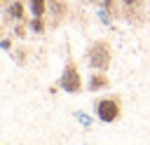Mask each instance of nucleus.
<instances>
[{
	"mask_svg": "<svg viewBox=\"0 0 150 145\" xmlns=\"http://www.w3.org/2000/svg\"><path fill=\"white\" fill-rule=\"evenodd\" d=\"M87 63L91 70H103L108 72L110 63H112V47L108 40H94L87 47Z\"/></svg>",
	"mask_w": 150,
	"mask_h": 145,
	"instance_id": "1",
	"label": "nucleus"
},
{
	"mask_svg": "<svg viewBox=\"0 0 150 145\" xmlns=\"http://www.w3.org/2000/svg\"><path fill=\"white\" fill-rule=\"evenodd\" d=\"M94 112L103 124H112V122H117L122 117V98L117 94L101 96V98L94 101Z\"/></svg>",
	"mask_w": 150,
	"mask_h": 145,
	"instance_id": "2",
	"label": "nucleus"
},
{
	"mask_svg": "<svg viewBox=\"0 0 150 145\" xmlns=\"http://www.w3.org/2000/svg\"><path fill=\"white\" fill-rule=\"evenodd\" d=\"M59 87H61L66 94H80V91L84 89V82H82V75H80V68H77V63H75L73 56L66 58V65H63V72H61Z\"/></svg>",
	"mask_w": 150,
	"mask_h": 145,
	"instance_id": "3",
	"label": "nucleus"
},
{
	"mask_svg": "<svg viewBox=\"0 0 150 145\" xmlns=\"http://www.w3.org/2000/svg\"><path fill=\"white\" fill-rule=\"evenodd\" d=\"M68 12H70L68 0H47V21H49V28H59L66 21Z\"/></svg>",
	"mask_w": 150,
	"mask_h": 145,
	"instance_id": "4",
	"label": "nucleus"
},
{
	"mask_svg": "<svg viewBox=\"0 0 150 145\" xmlns=\"http://www.w3.org/2000/svg\"><path fill=\"white\" fill-rule=\"evenodd\" d=\"M5 21L7 23H21L26 19V2L23 0H9L5 5Z\"/></svg>",
	"mask_w": 150,
	"mask_h": 145,
	"instance_id": "5",
	"label": "nucleus"
},
{
	"mask_svg": "<svg viewBox=\"0 0 150 145\" xmlns=\"http://www.w3.org/2000/svg\"><path fill=\"white\" fill-rule=\"evenodd\" d=\"M108 87H110L108 72H103V70H91V75H89V80H87V89H89V91H103V89H108Z\"/></svg>",
	"mask_w": 150,
	"mask_h": 145,
	"instance_id": "6",
	"label": "nucleus"
},
{
	"mask_svg": "<svg viewBox=\"0 0 150 145\" xmlns=\"http://www.w3.org/2000/svg\"><path fill=\"white\" fill-rule=\"evenodd\" d=\"M30 16H45L47 19V0H28Z\"/></svg>",
	"mask_w": 150,
	"mask_h": 145,
	"instance_id": "7",
	"label": "nucleus"
},
{
	"mask_svg": "<svg viewBox=\"0 0 150 145\" xmlns=\"http://www.w3.org/2000/svg\"><path fill=\"white\" fill-rule=\"evenodd\" d=\"M47 26H49V21L45 19V16H30L28 19V30H33V33H45L47 30Z\"/></svg>",
	"mask_w": 150,
	"mask_h": 145,
	"instance_id": "8",
	"label": "nucleus"
},
{
	"mask_svg": "<svg viewBox=\"0 0 150 145\" xmlns=\"http://www.w3.org/2000/svg\"><path fill=\"white\" fill-rule=\"evenodd\" d=\"M120 7H124L127 12H138L143 7V0H120Z\"/></svg>",
	"mask_w": 150,
	"mask_h": 145,
	"instance_id": "9",
	"label": "nucleus"
},
{
	"mask_svg": "<svg viewBox=\"0 0 150 145\" xmlns=\"http://www.w3.org/2000/svg\"><path fill=\"white\" fill-rule=\"evenodd\" d=\"M28 33V21H21V23H14V35L16 37H23Z\"/></svg>",
	"mask_w": 150,
	"mask_h": 145,
	"instance_id": "10",
	"label": "nucleus"
},
{
	"mask_svg": "<svg viewBox=\"0 0 150 145\" xmlns=\"http://www.w3.org/2000/svg\"><path fill=\"white\" fill-rule=\"evenodd\" d=\"M0 44H2V49L12 51V37H2V40H0Z\"/></svg>",
	"mask_w": 150,
	"mask_h": 145,
	"instance_id": "11",
	"label": "nucleus"
},
{
	"mask_svg": "<svg viewBox=\"0 0 150 145\" xmlns=\"http://www.w3.org/2000/svg\"><path fill=\"white\" fill-rule=\"evenodd\" d=\"M7 2H9V0H0V7H5V5H7Z\"/></svg>",
	"mask_w": 150,
	"mask_h": 145,
	"instance_id": "12",
	"label": "nucleus"
},
{
	"mask_svg": "<svg viewBox=\"0 0 150 145\" xmlns=\"http://www.w3.org/2000/svg\"><path fill=\"white\" fill-rule=\"evenodd\" d=\"M0 40H2V26H0Z\"/></svg>",
	"mask_w": 150,
	"mask_h": 145,
	"instance_id": "13",
	"label": "nucleus"
},
{
	"mask_svg": "<svg viewBox=\"0 0 150 145\" xmlns=\"http://www.w3.org/2000/svg\"><path fill=\"white\" fill-rule=\"evenodd\" d=\"M91 2H96V5H98V2H101V0H91Z\"/></svg>",
	"mask_w": 150,
	"mask_h": 145,
	"instance_id": "14",
	"label": "nucleus"
},
{
	"mask_svg": "<svg viewBox=\"0 0 150 145\" xmlns=\"http://www.w3.org/2000/svg\"><path fill=\"white\" fill-rule=\"evenodd\" d=\"M84 2H91V0H84Z\"/></svg>",
	"mask_w": 150,
	"mask_h": 145,
	"instance_id": "15",
	"label": "nucleus"
}]
</instances>
